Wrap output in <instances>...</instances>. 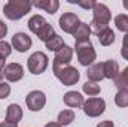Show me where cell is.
<instances>
[{"label": "cell", "instance_id": "cell-1", "mask_svg": "<svg viewBox=\"0 0 128 127\" xmlns=\"http://www.w3.org/2000/svg\"><path fill=\"white\" fill-rule=\"evenodd\" d=\"M110 20H112V12H110L109 6L104 3H96V6L92 9V20L90 23L91 32L97 36L100 32H103L109 27Z\"/></svg>", "mask_w": 128, "mask_h": 127}, {"label": "cell", "instance_id": "cell-2", "mask_svg": "<svg viewBox=\"0 0 128 127\" xmlns=\"http://www.w3.org/2000/svg\"><path fill=\"white\" fill-rule=\"evenodd\" d=\"M33 8V3L30 0H9L3 6V14L8 20L18 21L24 18Z\"/></svg>", "mask_w": 128, "mask_h": 127}, {"label": "cell", "instance_id": "cell-3", "mask_svg": "<svg viewBox=\"0 0 128 127\" xmlns=\"http://www.w3.org/2000/svg\"><path fill=\"white\" fill-rule=\"evenodd\" d=\"M73 49L76 51L78 60H79V63L82 64V66L90 67L91 64L96 63L97 52H96V49H94V45H92L91 39L90 40H84V42H76V45H74Z\"/></svg>", "mask_w": 128, "mask_h": 127}, {"label": "cell", "instance_id": "cell-4", "mask_svg": "<svg viewBox=\"0 0 128 127\" xmlns=\"http://www.w3.org/2000/svg\"><path fill=\"white\" fill-rule=\"evenodd\" d=\"M52 69H54V75L60 79V82L63 85H67V87L74 85L80 79V72L72 64H67V66H55V64H52Z\"/></svg>", "mask_w": 128, "mask_h": 127}, {"label": "cell", "instance_id": "cell-5", "mask_svg": "<svg viewBox=\"0 0 128 127\" xmlns=\"http://www.w3.org/2000/svg\"><path fill=\"white\" fill-rule=\"evenodd\" d=\"M49 66V58L45 52L42 51H36L33 52L32 55L28 57L27 60V67H28V72L33 75H42Z\"/></svg>", "mask_w": 128, "mask_h": 127}, {"label": "cell", "instance_id": "cell-6", "mask_svg": "<svg viewBox=\"0 0 128 127\" xmlns=\"http://www.w3.org/2000/svg\"><path fill=\"white\" fill-rule=\"evenodd\" d=\"M82 109H84L85 115H88L91 118H97V117L104 114V111H106V100L101 99V97H90L88 100H85Z\"/></svg>", "mask_w": 128, "mask_h": 127}, {"label": "cell", "instance_id": "cell-7", "mask_svg": "<svg viewBox=\"0 0 128 127\" xmlns=\"http://www.w3.org/2000/svg\"><path fill=\"white\" fill-rule=\"evenodd\" d=\"M26 105L33 112H39L46 105V94L40 90H33L26 97Z\"/></svg>", "mask_w": 128, "mask_h": 127}, {"label": "cell", "instance_id": "cell-8", "mask_svg": "<svg viewBox=\"0 0 128 127\" xmlns=\"http://www.w3.org/2000/svg\"><path fill=\"white\" fill-rule=\"evenodd\" d=\"M58 24H60V27H61V30L64 33L73 34V33L76 32V29L79 27L80 20H79V17L74 12H64L63 15L60 17Z\"/></svg>", "mask_w": 128, "mask_h": 127}, {"label": "cell", "instance_id": "cell-9", "mask_svg": "<svg viewBox=\"0 0 128 127\" xmlns=\"http://www.w3.org/2000/svg\"><path fill=\"white\" fill-rule=\"evenodd\" d=\"M32 43H33L32 37L24 32L15 33V34L12 36V42H10L12 48H15L18 52H27V51L32 48Z\"/></svg>", "mask_w": 128, "mask_h": 127}, {"label": "cell", "instance_id": "cell-10", "mask_svg": "<svg viewBox=\"0 0 128 127\" xmlns=\"http://www.w3.org/2000/svg\"><path fill=\"white\" fill-rule=\"evenodd\" d=\"M3 75L9 82H18L24 78V67L20 63H8L3 69Z\"/></svg>", "mask_w": 128, "mask_h": 127}, {"label": "cell", "instance_id": "cell-11", "mask_svg": "<svg viewBox=\"0 0 128 127\" xmlns=\"http://www.w3.org/2000/svg\"><path fill=\"white\" fill-rule=\"evenodd\" d=\"M73 54H74V49L72 46H68V45H64L60 51L55 52V58H54L52 64H55V66H67L73 60Z\"/></svg>", "mask_w": 128, "mask_h": 127}, {"label": "cell", "instance_id": "cell-12", "mask_svg": "<svg viewBox=\"0 0 128 127\" xmlns=\"http://www.w3.org/2000/svg\"><path fill=\"white\" fill-rule=\"evenodd\" d=\"M86 76H88V81H92V82L103 81L104 79V61L91 64L86 69Z\"/></svg>", "mask_w": 128, "mask_h": 127}, {"label": "cell", "instance_id": "cell-13", "mask_svg": "<svg viewBox=\"0 0 128 127\" xmlns=\"http://www.w3.org/2000/svg\"><path fill=\"white\" fill-rule=\"evenodd\" d=\"M64 105H67L68 108H82L85 103V97L79 91H67L63 97Z\"/></svg>", "mask_w": 128, "mask_h": 127}, {"label": "cell", "instance_id": "cell-14", "mask_svg": "<svg viewBox=\"0 0 128 127\" xmlns=\"http://www.w3.org/2000/svg\"><path fill=\"white\" fill-rule=\"evenodd\" d=\"M24 117V112H22V108L18 105V103H10L6 109V121H10V123H15L18 124Z\"/></svg>", "mask_w": 128, "mask_h": 127}, {"label": "cell", "instance_id": "cell-15", "mask_svg": "<svg viewBox=\"0 0 128 127\" xmlns=\"http://www.w3.org/2000/svg\"><path fill=\"white\" fill-rule=\"evenodd\" d=\"M32 3L37 9H42V11H45L51 15H54L60 9V2L58 0H34Z\"/></svg>", "mask_w": 128, "mask_h": 127}, {"label": "cell", "instance_id": "cell-16", "mask_svg": "<svg viewBox=\"0 0 128 127\" xmlns=\"http://www.w3.org/2000/svg\"><path fill=\"white\" fill-rule=\"evenodd\" d=\"M46 24H48L46 18H45V17H42V15H39V14L32 15V17H30V20H28V23H27V26H28L30 32L34 33L36 36L39 34V32H40Z\"/></svg>", "mask_w": 128, "mask_h": 127}, {"label": "cell", "instance_id": "cell-17", "mask_svg": "<svg viewBox=\"0 0 128 127\" xmlns=\"http://www.w3.org/2000/svg\"><path fill=\"white\" fill-rule=\"evenodd\" d=\"M119 73H121V70H119V64L116 60H106L104 61V78L106 79L115 81Z\"/></svg>", "mask_w": 128, "mask_h": 127}, {"label": "cell", "instance_id": "cell-18", "mask_svg": "<svg viewBox=\"0 0 128 127\" xmlns=\"http://www.w3.org/2000/svg\"><path fill=\"white\" fill-rule=\"evenodd\" d=\"M91 27L88 23H82L79 24V27L76 29V32L73 33V37L76 42H84V40H90V36H91Z\"/></svg>", "mask_w": 128, "mask_h": 127}, {"label": "cell", "instance_id": "cell-19", "mask_svg": "<svg viewBox=\"0 0 128 127\" xmlns=\"http://www.w3.org/2000/svg\"><path fill=\"white\" fill-rule=\"evenodd\" d=\"M76 118V114L73 109H64L58 114V118H57V123L60 124L61 127H66V126H70Z\"/></svg>", "mask_w": 128, "mask_h": 127}, {"label": "cell", "instance_id": "cell-20", "mask_svg": "<svg viewBox=\"0 0 128 127\" xmlns=\"http://www.w3.org/2000/svg\"><path fill=\"white\" fill-rule=\"evenodd\" d=\"M97 37H98V42H100L103 46H110V45L115 42V32H113L110 27H107L106 30H103V32L98 33Z\"/></svg>", "mask_w": 128, "mask_h": 127}, {"label": "cell", "instance_id": "cell-21", "mask_svg": "<svg viewBox=\"0 0 128 127\" xmlns=\"http://www.w3.org/2000/svg\"><path fill=\"white\" fill-rule=\"evenodd\" d=\"M45 45H46V48L49 49V51H54V52H57V51H60L61 48H63L64 45V40H63V37L61 36H58L57 33L49 39V40H46L45 42Z\"/></svg>", "mask_w": 128, "mask_h": 127}, {"label": "cell", "instance_id": "cell-22", "mask_svg": "<svg viewBox=\"0 0 128 127\" xmlns=\"http://www.w3.org/2000/svg\"><path fill=\"white\" fill-rule=\"evenodd\" d=\"M82 91H84L85 94L91 96V97H97V96L100 94V91H101V87H100V84H97V82L86 81V82L82 85Z\"/></svg>", "mask_w": 128, "mask_h": 127}, {"label": "cell", "instance_id": "cell-23", "mask_svg": "<svg viewBox=\"0 0 128 127\" xmlns=\"http://www.w3.org/2000/svg\"><path fill=\"white\" fill-rule=\"evenodd\" d=\"M115 103L119 108H128V88H121L115 96Z\"/></svg>", "mask_w": 128, "mask_h": 127}, {"label": "cell", "instance_id": "cell-24", "mask_svg": "<svg viewBox=\"0 0 128 127\" xmlns=\"http://www.w3.org/2000/svg\"><path fill=\"white\" fill-rule=\"evenodd\" d=\"M115 26H116V29L119 30V32L128 33V15L127 14H119V15H116L115 17Z\"/></svg>", "mask_w": 128, "mask_h": 127}, {"label": "cell", "instance_id": "cell-25", "mask_svg": "<svg viewBox=\"0 0 128 127\" xmlns=\"http://www.w3.org/2000/svg\"><path fill=\"white\" fill-rule=\"evenodd\" d=\"M113 82H115V85L118 87V90H121V88H128V66L118 75V78H116Z\"/></svg>", "mask_w": 128, "mask_h": 127}, {"label": "cell", "instance_id": "cell-26", "mask_svg": "<svg viewBox=\"0 0 128 127\" xmlns=\"http://www.w3.org/2000/svg\"><path fill=\"white\" fill-rule=\"evenodd\" d=\"M54 34H55V30H54V27H52V26H51V24L48 23V24H46V26H45V27H43V29H42V30L39 32L37 37H39L40 40L46 42V40H49V39H51V37H52Z\"/></svg>", "mask_w": 128, "mask_h": 127}, {"label": "cell", "instance_id": "cell-27", "mask_svg": "<svg viewBox=\"0 0 128 127\" xmlns=\"http://www.w3.org/2000/svg\"><path fill=\"white\" fill-rule=\"evenodd\" d=\"M12 54V45L6 40H0V55L3 58H8Z\"/></svg>", "mask_w": 128, "mask_h": 127}, {"label": "cell", "instance_id": "cell-28", "mask_svg": "<svg viewBox=\"0 0 128 127\" xmlns=\"http://www.w3.org/2000/svg\"><path fill=\"white\" fill-rule=\"evenodd\" d=\"M68 3H76L78 6H80L84 9H94L97 2H94V0H85V2H82V0H68Z\"/></svg>", "mask_w": 128, "mask_h": 127}, {"label": "cell", "instance_id": "cell-29", "mask_svg": "<svg viewBox=\"0 0 128 127\" xmlns=\"http://www.w3.org/2000/svg\"><path fill=\"white\" fill-rule=\"evenodd\" d=\"M9 94H10V85L8 82H4V81L0 82V100L9 97Z\"/></svg>", "mask_w": 128, "mask_h": 127}, {"label": "cell", "instance_id": "cell-30", "mask_svg": "<svg viewBox=\"0 0 128 127\" xmlns=\"http://www.w3.org/2000/svg\"><path fill=\"white\" fill-rule=\"evenodd\" d=\"M121 55L124 57V60L128 61V33L124 36V40H122V48H121Z\"/></svg>", "mask_w": 128, "mask_h": 127}, {"label": "cell", "instance_id": "cell-31", "mask_svg": "<svg viewBox=\"0 0 128 127\" xmlns=\"http://www.w3.org/2000/svg\"><path fill=\"white\" fill-rule=\"evenodd\" d=\"M6 34H8V26L4 24L3 20H0V39H3Z\"/></svg>", "mask_w": 128, "mask_h": 127}, {"label": "cell", "instance_id": "cell-32", "mask_svg": "<svg viewBox=\"0 0 128 127\" xmlns=\"http://www.w3.org/2000/svg\"><path fill=\"white\" fill-rule=\"evenodd\" d=\"M97 127H115V123L113 121H101L97 124Z\"/></svg>", "mask_w": 128, "mask_h": 127}, {"label": "cell", "instance_id": "cell-33", "mask_svg": "<svg viewBox=\"0 0 128 127\" xmlns=\"http://www.w3.org/2000/svg\"><path fill=\"white\" fill-rule=\"evenodd\" d=\"M0 127H18V124H15V123H10V121H3V123H0Z\"/></svg>", "mask_w": 128, "mask_h": 127}, {"label": "cell", "instance_id": "cell-34", "mask_svg": "<svg viewBox=\"0 0 128 127\" xmlns=\"http://www.w3.org/2000/svg\"><path fill=\"white\" fill-rule=\"evenodd\" d=\"M4 66H6V58H3V57L0 55V70H3Z\"/></svg>", "mask_w": 128, "mask_h": 127}, {"label": "cell", "instance_id": "cell-35", "mask_svg": "<svg viewBox=\"0 0 128 127\" xmlns=\"http://www.w3.org/2000/svg\"><path fill=\"white\" fill-rule=\"evenodd\" d=\"M45 127H61L57 121H51V123H48V124H45Z\"/></svg>", "mask_w": 128, "mask_h": 127}, {"label": "cell", "instance_id": "cell-36", "mask_svg": "<svg viewBox=\"0 0 128 127\" xmlns=\"http://www.w3.org/2000/svg\"><path fill=\"white\" fill-rule=\"evenodd\" d=\"M122 5H124V8L128 11V0H124V2H122Z\"/></svg>", "mask_w": 128, "mask_h": 127}, {"label": "cell", "instance_id": "cell-37", "mask_svg": "<svg viewBox=\"0 0 128 127\" xmlns=\"http://www.w3.org/2000/svg\"><path fill=\"white\" fill-rule=\"evenodd\" d=\"M3 78H4V75H3V70H0V82H3Z\"/></svg>", "mask_w": 128, "mask_h": 127}]
</instances>
